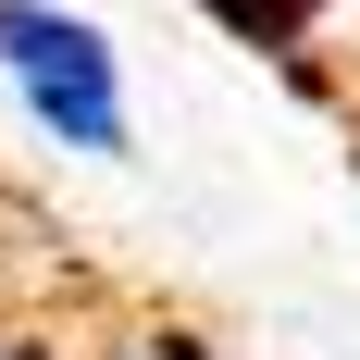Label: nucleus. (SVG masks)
I'll use <instances>...</instances> for the list:
<instances>
[{
	"label": "nucleus",
	"mask_w": 360,
	"mask_h": 360,
	"mask_svg": "<svg viewBox=\"0 0 360 360\" xmlns=\"http://www.w3.org/2000/svg\"><path fill=\"white\" fill-rule=\"evenodd\" d=\"M0 87L50 149H87V162H124L137 112H124V50H112L87 13L63 0H0Z\"/></svg>",
	"instance_id": "nucleus-1"
},
{
	"label": "nucleus",
	"mask_w": 360,
	"mask_h": 360,
	"mask_svg": "<svg viewBox=\"0 0 360 360\" xmlns=\"http://www.w3.org/2000/svg\"><path fill=\"white\" fill-rule=\"evenodd\" d=\"M0 360H87V348L50 335V323H25V311H0Z\"/></svg>",
	"instance_id": "nucleus-2"
}]
</instances>
